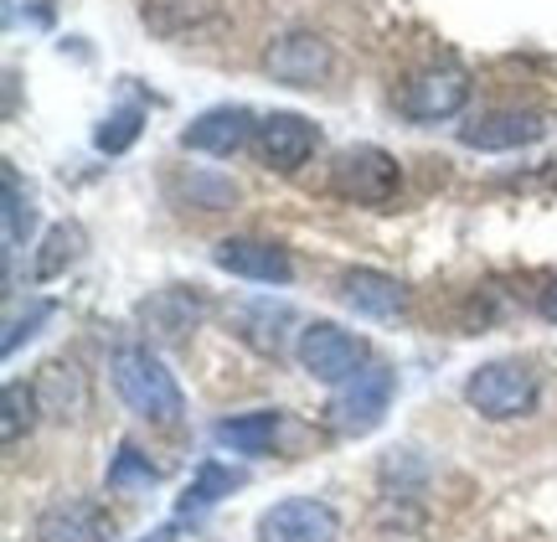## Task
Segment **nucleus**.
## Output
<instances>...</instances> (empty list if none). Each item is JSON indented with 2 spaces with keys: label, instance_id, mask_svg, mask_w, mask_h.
I'll list each match as a JSON object with an SVG mask.
<instances>
[{
  "label": "nucleus",
  "instance_id": "1",
  "mask_svg": "<svg viewBox=\"0 0 557 542\" xmlns=\"http://www.w3.org/2000/svg\"><path fill=\"white\" fill-rule=\"evenodd\" d=\"M109 372H114L120 398L135 408L139 419L165 423V429H171V423H181V414H186L181 382L165 372V361H160L150 346H124V352H114Z\"/></svg>",
  "mask_w": 557,
  "mask_h": 542
},
{
  "label": "nucleus",
  "instance_id": "2",
  "mask_svg": "<svg viewBox=\"0 0 557 542\" xmlns=\"http://www.w3.org/2000/svg\"><path fill=\"white\" fill-rule=\"evenodd\" d=\"M465 403L480 419H521V414L537 408V372L527 361H485L465 378Z\"/></svg>",
  "mask_w": 557,
  "mask_h": 542
},
{
  "label": "nucleus",
  "instance_id": "3",
  "mask_svg": "<svg viewBox=\"0 0 557 542\" xmlns=\"http://www.w3.org/2000/svg\"><path fill=\"white\" fill-rule=\"evenodd\" d=\"M398 186H403L398 161L387 150H377V145H351L331 165V192L357 201V207H387L398 197Z\"/></svg>",
  "mask_w": 557,
  "mask_h": 542
},
{
  "label": "nucleus",
  "instance_id": "4",
  "mask_svg": "<svg viewBox=\"0 0 557 542\" xmlns=\"http://www.w3.org/2000/svg\"><path fill=\"white\" fill-rule=\"evenodd\" d=\"M393 393H398V378L387 367H361L357 378L336 382V398H331L325 414H331V423H336L341 434H372L387 419Z\"/></svg>",
  "mask_w": 557,
  "mask_h": 542
},
{
  "label": "nucleus",
  "instance_id": "5",
  "mask_svg": "<svg viewBox=\"0 0 557 542\" xmlns=\"http://www.w3.org/2000/svg\"><path fill=\"white\" fill-rule=\"evenodd\" d=\"M295 357L315 382H346L367 367V342L351 336V331H341L336 321H310L299 331Z\"/></svg>",
  "mask_w": 557,
  "mask_h": 542
},
{
  "label": "nucleus",
  "instance_id": "6",
  "mask_svg": "<svg viewBox=\"0 0 557 542\" xmlns=\"http://www.w3.org/2000/svg\"><path fill=\"white\" fill-rule=\"evenodd\" d=\"M336 538H341L336 506L315 502V496L274 502L259 517V542H336Z\"/></svg>",
  "mask_w": 557,
  "mask_h": 542
},
{
  "label": "nucleus",
  "instance_id": "7",
  "mask_svg": "<svg viewBox=\"0 0 557 542\" xmlns=\"http://www.w3.org/2000/svg\"><path fill=\"white\" fill-rule=\"evenodd\" d=\"M465 99H470V73L465 67H429L403 88V114L413 124H438L459 114Z\"/></svg>",
  "mask_w": 557,
  "mask_h": 542
},
{
  "label": "nucleus",
  "instance_id": "8",
  "mask_svg": "<svg viewBox=\"0 0 557 542\" xmlns=\"http://www.w3.org/2000/svg\"><path fill=\"white\" fill-rule=\"evenodd\" d=\"M320 130L305 114H269L259 120V135H253V150L269 171H299V165L315 156Z\"/></svg>",
  "mask_w": 557,
  "mask_h": 542
},
{
  "label": "nucleus",
  "instance_id": "9",
  "mask_svg": "<svg viewBox=\"0 0 557 542\" xmlns=\"http://www.w3.org/2000/svg\"><path fill=\"white\" fill-rule=\"evenodd\" d=\"M263 67L274 73V83H289V88H315L331 73V47L315 37V32H289L278 37L269 52H263Z\"/></svg>",
  "mask_w": 557,
  "mask_h": 542
},
{
  "label": "nucleus",
  "instance_id": "10",
  "mask_svg": "<svg viewBox=\"0 0 557 542\" xmlns=\"http://www.w3.org/2000/svg\"><path fill=\"white\" fill-rule=\"evenodd\" d=\"M259 135V124H253V114L243 109V103H222V109H207V114H197V120L181 130V145L186 150H201V156H233V150H243V145Z\"/></svg>",
  "mask_w": 557,
  "mask_h": 542
},
{
  "label": "nucleus",
  "instance_id": "11",
  "mask_svg": "<svg viewBox=\"0 0 557 542\" xmlns=\"http://www.w3.org/2000/svg\"><path fill=\"white\" fill-rule=\"evenodd\" d=\"M547 135V120L532 109H496L485 120L459 124V145L465 150H521V145H537Z\"/></svg>",
  "mask_w": 557,
  "mask_h": 542
},
{
  "label": "nucleus",
  "instance_id": "12",
  "mask_svg": "<svg viewBox=\"0 0 557 542\" xmlns=\"http://www.w3.org/2000/svg\"><path fill=\"white\" fill-rule=\"evenodd\" d=\"M212 263L238 274V280H253V284H289L295 263L278 243H263V238H222L212 248Z\"/></svg>",
  "mask_w": 557,
  "mask_h": 542
},
{
  "label": "nucleus",
  "instance_id": "13",
  "mask_svg": "<svg viewBox=\"0 0 557 542\" xmlns=\"http://www.w3.org/2000/svg\"><path fill=\"white\" fill-rule=\"evenodd\" d=\"M37 542H114V522L94 502H52L37 517Z\"/></svg>",
  "mask_w": 557,
  "mask_h": 542
},
{
  "label": "nucleus",
  "instance_id": "14",
  "mask_svg": "<svg viewBox=\"0 0 557 542\" xmlns=\"http://www.w3.org/2000/svg\"><path fill=\"white\" fill-rule=\"evenodd\" d=\"M341 300L351 305L357 316L393 321V316L408 310V290L393 274H382V269H351V274H341Z\"/></svg>",
  "mask_w": 557,
  "mask_h": 542
},
{
  "label": "nucleus",
  "instance_id": "15",
  "mask_svg": "<svg viewBox=\"0 0 557 542\" xmlns=\"http://www.w3.org/2000/svg\"><path fill=\"white\" fill-rule=\"evenodd\" d=\"M201 316H207V300L197 290H160V295L139 305V321L156 342H181L186 331H197Z\"/></svg>",
  "mask_w": 557,
  "mask_h": 542
},
{
  "label": "nucleus",
  "instance_id": "16",
  "mask_svg": "<svg viewBox=\"0 0 557 542\" xmlns=\"http://www.w3.org/2000/svg\"><path fill=\"white\" fill-rule=\"evenodd\" d=\"M218 16H222V0H139V21L165 41L207 32V26H218Z\"/></svg>",
  "mask_w": 557,
  "mask_h": 542
},
{
  "label": "nucleus",
  "instance_id": "17",
  "mask_svg": "<svg viewBox=\"0 0 557 542\" xmlns=\"http://www.w3.org/2000/svg\"><path fill=\"white\" fill-rule=\"evenodd\" d=\"M37 387V398H41V408L52 414V419H78L83 414V403H88V382H83V372L73 367V361H47L41 367V378L32 382Z\"/></svg>",
  "mask_w": 557,
  "mask_h": 542
},
{
  "label": "nucleus",
  "instance_id": "18",
  "mask_svg": "<svg viewBox=\"0 0 557 542\" xmlns=\"http://www.w3.org/2000/svg\"><path fill=\"white\" fill-rule=\"evenodd\" d=\"M284 429V414L274 408H259V414H238V419H222L218 423V444H227L233 455H269Z\"/></svg>",
  "mask_w": 557,
  "mask_h": 542
},
{
  "label": "nucleus",
  "instance_id": "19",
  "mask_svg": "<svg viewBox=\"0 0 557 542\" xmlns=\"http://www.w3.org/2000/svg\"><path fill=\"white\" fill-rule=\"evenodd\" d=\"M238 485H243L238 470H227V465L207 460L197 470V481L186 485V496H181V517H197V512H207V506H218L222 496H233Z\"/></svg>",
  "mask_w": 557,
  "mask_h": 542
},
{
  "label": "nucleus",
  "instance_id": "20",
  "mask_svg": "<svg viewBox=\"0 0 557 542\" xmlns=\"http://www.w3.org/2000/svg\"><path fill=\"white\" fill-rule=\"evenodd\" d=\"M83 259V227L78 222H58L47 238H41V254H37V280H58L62 269H73Z\"/></svg>",
  "mask_w": 557,
  "mask_h": 542
},
{
  "label": "nucleus",
  "instance_id": "21",
  "mask_svg": "<svg viewBox=\"0 0 557 542\" xmlns=\"http://www.w3.org/2000/svg\"><path fill=\"white\" fill-rule=\"evenodd\" d=\"M37 387H26V382H5V419H0V440L5 444H16L32 423H37Z\"/></svg>",
  "mask_w": 557,
  "mask_h": 542
},
{
  "label": "nucleus",
  "instance_id": "22",
  "mask_svg": "<svg viewBox=\"0 0 557 542\" xmlns=\"http://www.w3.org/2000/svg\"><path fill=\"white\" fill-rule=\"evenodd\" d=\"M160 481V465H150V455H139L135 444H120V455L109 465V485L114 491H150Z\"/></svg>",
  "mask_w": 557,
  "mask_h": 542
},
{
  "label": "nucleus",
  "instance_id": "23",
  "mask_svg": "<svg viewBox=\"0 0 557 542\" xmlns=\"http://www.w3.org/2000/svg\"><path fill=\"white\" fill-rule=\"evenodd\" d=\"M5 259L21 248V238H26V227H32V197L21 192V176L16 165H5Z\"/></svg>",
  "mask_w": 557,
  "mask_h": 542
},
{
  "label": "nucleus",
  "instance_id": "24",
  "mask_svg": "<svg viewBox=\"0 0 557 542\" xmlns=\"http://www.w3.org/2000/svg\"><path fill=\"white\" fill-rule=\"evenodd\" d=\"M139 130H145V114H139L135 103H124V109H114V114L99 124L94 145H99L103 156H124V150L139 140Z\"/></svg>",
  "mask_w": 557,
  "mask_h": 542
},
{
  "label": "nucleus",
  "instance_id": "25",
  "mask_svg": "<svg viewBox=\"0 0 557 542\" xmlns=\"http://www.w3.org/2000/svg\"><path fill=\"white\" fill-rule=\"evenodd\" d=\"M238 321H259V331H253L248 342L259 346V352H278V331H269V325H289V305H274V300L243 305Z\"/></svg>",
  "mask_w": 557,
  "mask_h": 542
},
{
  "label": "nucleus",
  "instance_id": "26",
  "mask_svg": "<svg viewBox=\"0 0 557 542\" xmlns=\"http://www.w3.org/2000/svg\"><path fill=\"white\" fill-rule=\"evenodd\" d=\"M186 197H197L201 212H222V207H233L238 186H233V181H222V176H191Z\"/></svg>",
  "mask_w": 557,
  "mask_h": 542
},
{
  "label": "nucleus",
  "instance_id": "27",
  "mask_svg": "<svg viewBox=\"0 0 557 542\" xmlns=\"http://www.w3.org/2000/svg\"><path fill=\"white\" fill-rule=\"evenodd\" d=\"M41 321H52V305H47V300L32 305V316H26V321H11V325H5V357H11V352H16L26 336H37Z\"/></svg>",
  "mask_w": 557,
  "mask_h": 542
},
{
  "label": "nucleus",
  "instance_id": "28",
  "mask_svg": "<svg viewBox=\"0 0 557 542\" xmlns=\"http://www.w3.org/2000/svg\"><path fill=\"white\" fill-rule=\"evenodd\" d=\"M537 310H542V321H553V325H557V280L537 295Z\"/></svg>",
  "mask_w": 557,
  "mask_h": 542
}]
</instances>
